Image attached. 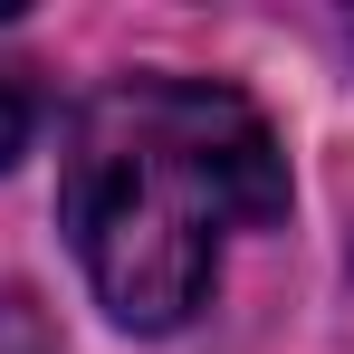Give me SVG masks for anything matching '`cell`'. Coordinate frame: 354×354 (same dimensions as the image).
Wrapping results in <instances>:
<instances>
[{
	"instance_id": "7a4b0ae2",
	"label": "cell",
	"mask_w": 354,
	"mask_h": 354,
	"mask_svg": "<svg viewBox=\"0 0 354 354\" xmlns=\"http://www.w3.org/2000/svg\"><path fill=\"white\" fill-rule=\"evenodd\" d=\"M0 354H58L48 316H39L29 297H0Z\"/></svg>"
},
{
	"instance_id": "6da1fadb",
	"label": "cell",
	"mask_w": 354,
	"mask_h": 354,
	"mask_svg": "<svg viewBox=\"0 0 354 354\" xmlns=\"http://www.w3.org/2000/svg\"><path fill=\"white\" fill-rule=\"evenodd\" d=\"M58 211L96 297L124 326L163 335L211 297L221 239L268 230L288 211V153H278L268 115L230 86L124 77L67 134Z\"/></svg>"
},
{
	"instance_id": "3957f363",
	"label": "cell",
	"mask_w": 354,
	"mask_h": 354,
	"mask_svg": "<svg viewBox=\"0 0 354 354\" xmlns=\"http://www.w3.org/2000/svg\"><path fill=\"white\" fill-rule=\"evenodd\" d=\"M19 144H29V96L19 77H0V163H19Z\"/></svg>"
}]
</instances>
